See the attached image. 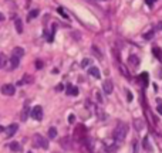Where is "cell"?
<instances>
[{
    "label": "cell",
    "mask_w": 162,
    "mask_h": 153,
    "mask_svg": "<svg viewBox=\"0 0 162 153\" xmlns=\"http://www.w3.org/2000/svg\"><path fill=\"white\" fill-rule=\"evenodd\" d=\"M88 64H91V61H90L88 58H85V60H83V62H81V67H83V68H87Z\"/></svg>",
    "instance_id": "23"
},
{
    "label": "cell",
    "mask_w": 162,
    "mask_h": 153,
    "mask_svg": "<svg viewBox=\"0 0 162 153\" xmlns=\"http://www.w3.org/2000/svg\"><path fill=\"white\" fill-rule=\"evenodd\" d=\"M61 89H63V85H61V84H60V85H57V91H61Z\"/></svg>",
    "instance_id": "28"
},
{
    "label": "cell",
    "mask_w": 162,
    "mask_h": 153,
    "mask_svg": "<svg viewBox=\"0 0 162 153\" xmlns=\"http://www.w3.org/2000/svg\"><path fill=\"white\" fill-rule=\"evenodd\" d=\"M41 61H37V68H38V70H40V68H41Z\"/></svg>",
    "instance_id": "27"
},
{
    "label": "cell",
    "mask_w": 162,
    "mask_h": 153,
    "mask_svg": "<svg viewBox=\"0 0 162 153\" xmlns=\"http://www.w3.org/2000/svg\"><path fill=\"white\" fill-rule=\"evenodd\" d=\"M38 16V10H31V12L29 13V16H27V20H31V19H34V17Z\"/></svg>",
    "instance_id": "19"
},
{
    "label": "cell",
    "mask_w": 162,
    "mask_h": 153,
    "mask_svg": "<svg viewBox=\"0 0 162 153\" xmlns=\"http://www.w3.org/2000/svg\"><path fill=\"white\" fill-rule=\"evenodd\" d=\"M139 81H142V85L146 87V84H148V74H146V72H142V74L139 75Z\"/></svg>",
    "instance_id": "15"
},
{
    "label": "cell",
    "mask_w": 162,
    "mask_h": 153,
    "mask_svg": "<svg viewBox=\"0 0 162 153\" xmlns=\"http://www.w3.org/2000/svg\"><path fill=\"white\" fill-rule=\"evenodd\" d=\"M13 57H17V58H21L24 55V50L21 48V47H16V48H13V53H12Z\"/></svg>",
    "instance_id": "10"
},
{
    "label": "cell",
    "mask_w": 162,
    "mask_h": 153,
    "mask_svg": "<svg viewBox=\"0 0 162 153\" xmlns=\"http://www.w3.org/2000/svg\"><path fill=\"white\" fill-rule=\"evenodd\" d=\"M67 95H71V96H75V95H78V88L74 87V85H67Z\"/></svg>",
    "instance_id": "7"
},
{
    "label": "cell",
    "mask_w": 162,
    "mask_h": 153,
    "mask_svg": "<svg viewBox=\"0 0 162 153\" xmlns=\"http://www.w3.org/2000/svg\"><path fill=\"white\" fill-rule=\"evenodd\" d=\"M56 136H57V129L50 128V129H49V137H50V139H54Z\"/></svg>",
    "instance_id": "17"
},
{
    "label": "cell",
    "mask_w": 162,
    "mask_h": 153,
    "mask_svg": "<svg viewBox=\"0 0 162 153\" xmlns=\"http://www.w3.org/2000/svg\"><path fill=\"white\" fill-rule=\"evenodd\" d=\"M33 145L36 146V148H41V149H49V142H47V139H44V136H41V135H34L33 137Z\"/></svg>",
    "instance_id": "2"
},
{
    "label": "cell",
    "mask_w": 162,
    "mask_h": 153,
    "mask_svg": "<svg viewBox=\"0 0 162 153\" xmlns=\"http://www.w3.org/2000/svg\"><path fill=\"white\" fill-rule=\"evenodd\" d=\"M27 115H29V108H27V103H26L24 109H23V112H21V120H23V122L27 119Z\"/></svg>",
    "instance_id": "16"
},
{
    "label": "cell",
    "mask_w": 162,
    "mask_h": 153,
    "mask_svg": "<svg viewBox=\"0 0 162 153\" xmlns=\"http://www.w3.org/2000/svg\"><path fill=\"white\" fill-rule=\"evenodd\" d=\"M128 64L135 68V67L139 65V58H138L137 55H134V54H132V55H129V57H128Z\"/></svg>",
    "instance_id": "8"
},
{
    "label": "cell",
    "mask_w": 162,
    "mask_h": 153,
    "mask_svg": "<svg viewBox=\"0 0 162 153\" xmlns=\"http://www.w3.org/2000/svg\"><path fill=\"white\" fill-rule=\"evenodd\" d=\"M127 98H128V102H131V101H132V98H134V96H132V94H131V92H127Z\"/></svg>",
    "instance_id": "25"
},
{
    "label": "cell",
    "mask_w": 162,
    "mask_h": 153,
    "mask_svg": "<svg viewBox=\"0 0 162 153\" xmlns=\"http://www.w3.org/2000/svg\"><path fill=\"white\" fill-rule=\"evenodd\" d=\"M158 78L162 79V70H159V77H158Z\"/></svg>",
    "instance_id": "30"
},
{
    "label": "cell",
    "mask_w": 162,
    "mask_h": 153,
    "mask_svg": "<svg viewBox=\"0 0 162 153\" xmlns=\"http://www.w3.org/2000/svg\"><path fill=\"white\" fill-rule=\"evenodd\" d=\"M30 115H31V118L36 120H41L43 119V108L41 106H34L33 109H30Z\"/></svg>",
    "instance_id": "3"
},
{
    "label": "cell",
    "mask_w": 162,
    "mask_h": 153,
    "mask_svg": "<svg viewBox=\"0 0 162 153\" xmlns=\"http://www.w3.org/2000/svg\"><path fill=\"white\" fill-rule=\"evenodd\" d=\"M154 36H155V30H149L148 33L144 34V38H145V40H151Z\"/></svg>",
    "instance_id": "18"
},
{
    "label": "cell",
    "mask_w": 162,
    "mask_h": 153,
    "mask_svg": "<svg viewBox=\"0 0 162 153\" xmlns=\"http://www.w3.org/2000/svg\"><path fill=\"white\" fill-rule=\"evenodd\" d=\"M9 148H10V150H13V152H20L21 150V146L17 143V142H12L10 145H9Z\"/></svg>",
    "instance_id": "13"
},
{
    "label": "cell",
    "mask_w": 162,
    "mask_h": 153,
    "mask_svg": "<svg viewBox=\"0 0 162 153\" xmlns=\"http://www.w3.org/2000/svg\"><path fill=\"white\" fill-rule=\"evenodd\" d=\"M144 149H146L148 150V152H151V146H149V143H148V137H145V139H144Z\"/></svg>",
    "instance_id": "21"
},
{
    "label": "cell",
    "mask_w": 162,
    "mask_h": 153,
    "mask_svg": "<svg viewBox=\"0 0 162 153\" xmlns=\"http://www.w3.org/2000/svg\"><path fill=\"white\" fill-rule=\"evenodd\" d=\"M14 26H16L17 33H19V34L23 33V23H21L20 19H16V20H14Z\"/></svg>",
    "instance_id": "12"
},
{
    "label": "cell",
    "mask_w": 162,
    "mask_h": 153,
    "mask_svg": "<svg viewBox=\"0 0 162 153\" xmlns=\"http://www.w3.org/2000/svg\"><path fill=\"white\" fill-rule=\"evenodd\" d=\"M127 133H128V125L124 123V122H121V123H118L115 130H114V137H115L118 142H121L125 139Z\"/></svg>",
    "instance_id": "1"
},
{
    "label": "cell",
    "mask_w": 162,
    "mask_h": 153,
    "mask_svg": "<svg viewBox=\"0 0 162 153\" xmlns=\"http://www.w3.org/2000/svg\"><path fill=\"white\" fill-rule=\"evenodd\" d=\"M152 53H154V55H155L157 58H158V60H162L161 50H159V48H157V47H155V48H152Z\"/></svg>",
    "instance_id": "20"
},
{
    "label": "cell",
    "mask_w": 162,
    "mask_h": 153,
    "mask_svg": "<svg viewBox=\"0 0 162 153\" xmlns=\"http://www.w3.org/2000/svg\"><path fill=\"white\" fill-rule=\"evenodd\" d=\"M3 20H4V16L2 14V13H0V21H3Z\"/></svg>",
    "instance_id": "29"
},
{
    "label": "cell",
    "mask_w": 162,
    "mask_h": 153,
    "mask_svg": "<svg viewBox=\"0 0 162 153\" xmlns=\"http://www.w3.org/2000/svg\"><path fill=\"white\" fill-rule=\"evenodd\" d=\"M14 92H16V88L13 87V85H10V84H6V85H3L2 87V94H4V95H14Z\"/></svg>",
    "instance_id": "4"
},
{
    "label": "cell",
    "mask_w": 162,
    "mask_h": 153,
    "mask_svg": "<svg viewBox=\"0 0 162 153\" xmlns=\"http://www.w3.org/2000/svg\"><path fill=\"white\" fill-rule=\"evenodd\" d=\"M19 61H20V58L17 57H10V70H16L17 67H19Z\"/></svg>",
    "instance_id": "11"
},
{
    "label": "cell",
    "mask_w": 162,
    "mask_h": 153,
    "mask_svg": "<svg viewBox=\"0 0 162 153\" xmlns=\"http://www.w3.org/2000/svg\"><path fill=\"white\" fill-rule=\"evenodd\" d=\"M29 153H31V152H29Z\"/></svg>",
    "instance_id": "32"
},
{
    "label": "cell",
    "mask_w": 162,
    "mask_h": 153,
    "mask_svg": "<svg viewBox=\"0 0 162 153\" xmlns=\"http://www.w3.org/2000/svg\"><path fill=\"white\" fill-rule=\"evenodd\" d=\"M157 111H158V113H159V115H162V103H159V105H158V108H157Z\"/></svg>",
    "instance_id": "26"
},
{
    "label": "cell",
    "mask_w": 162,
    "mask_h": 153,
    "mask_svg": "<svg viewBox=\"0 0 162 153\" xmlns=\"http://www.w3.org/2000/svg\"><path fill=\"white\" fill-rule=\"evenodd\" d=\"M2 130H3V126H0V132H2Z\"/></svg>",
    "instance_id": "31"
},
{
    "label": "cell",
    "mask_w": 162,
    "mask_h": 153,
    "mask_svg": "<svg viewBox=\"0 0 162 153\" xmlns=\"http://www.w3.org/2000/svg\"><path fill=\"white\" fill-rule=\"evenodd\" d=\"M103 88H104V92L107 94V95H110L112 92V82L110 81V79H107L104 84H103Z\"/></svg>",
    "instance_id": "9"
},
{
    "label": "cell",
    "mask_w": 162,
    "mask_h": 153,
    "mask_svg": "<svg viewBox=\"0 0 162 153\" xmlns=\"http://www.w3.org/2000/svg\"><path fill=\"white\" fill-rule=\"evenodd\" d=\"M158 2V0H145V3L148 4V6H152V4H155Z\"/></svg>",
    "instance_id": "24"
},
{
    "label": "cell",
    "mask_w": 162,
    "mask_h": 153,
    "mask_svg": "<svg viewBox=\"0 0 162 153\" xmlns=\"http://www.w3.org/2000/svg\"><path fill=\"white\" fill-rule=\"evenodd\" d=\"M17 130H19V125L12 123L10 126H7V129H6V136H7V137L14 136V135L17 133Z\"/></svg>",
    "instance_id": "5"
},
{
    "label": "cell",
    "mask_w": 162,
    "mask_h": 153,
    "mask_svg": "<svg viewBox=\"0 0 162 153\" xmlns=\"http://www.w3.org/2000/svg\"><path fill=\"white\" fill-rule=\"evenodd\" d=\"M135 128H137L138 130L144 128V123H142V120H135Z\"/></svg>",
    "instance_id": "22"
},
{
    "label": "cell",
    "mask_w": 162,
    "mask_h": 153,
    "mask_svg": "<svg viewBox=\"0 0 162 153\" xmlns=\"http://www.w3.org/2000/svg\"><path fill=\"white\" fill-rule=\"evenodd\" d=\"M88 74L91 75V77H94V78H97V79L101 78V72H100V70H98L97 67H90V70H88Z\"/></svg>",
    "instance_id": "6"
},
{
    "label": "cell",
    "mask_w": 162,
    "mask_h": 153,
    "mask_svg": "<svg viewBox=\"0 0 162 153\" xmlns=\"http://www.w3.org/2000/svg\"><path fill=\"white\" fill-rule=\"evenodd\" d=\"M6 64H7V57L2 53V54H0V70H2V68H4V67H6Z\"/></svg>",
    "instance_id": "14"
}]
</instances>
